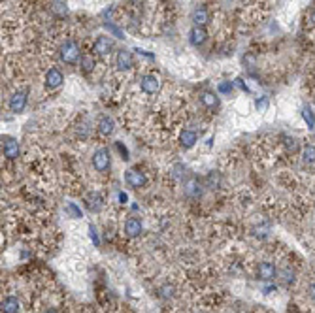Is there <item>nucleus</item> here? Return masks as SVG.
I'll list each match as a JSON object with an SVG mask.
<instances>
[{
	"instance_id": "nucleus-18",
	"label": "nucleus",
	"mask_w": 315,
	"mask_h": 313,
	"mask_svg": "<svg viewBox=\"0 0 315 313\" xmlns=\"http://www.w3.org/2000/svg\"><path fill=\"white\" fill-rule=\"evenodd\" d=\"M204 187H208V189H219L221 187V174L217 170H211L208 172V176L204 178Z\"/></svg>"
},
{
	"instance_id": "nucleus-14",
	"label": "nucleus",
	"mask_w": 315,
	"mask_h": 313,
	"mask_svg": "<svg viewBox=\"0 0 315 313\" xmlns=\"http://www.w3.org/2000/svg\"><path fill=\"white\" fill-rule=\"evenodd\" d=\"M192 23H194V27H206L208 23H210V13H208V10L206 8H196V10L192 11L191 15Z\"/></svg>"
},
{
	"instance_id": "nucleus-3",
	"label": "nucleus",
	"mask_w": 315,
	"mask_h": 313,
	"mask_svg": "<svg viewBox=\"0 0 315 313\" xmlns=\"http://www.w3.org/2000/svg\"><path fill=\"white\" fill-rule=\"evenodd\" d=\"M125 183L128 187H132V189H143L147 185V176L143 172L130 168V170L125 172Z\"/></svg>"
},
{
	"instance_id": "nucleus-12",
	"label": "nucleus",
	"mask_w": 315,
	"mask_h": 313,
	"mask_svg": "<svg viewBox=\"0 0 315 313\" xmlns=\"http://www.w3.org/2000/svg\"><path fill=\"white\" fill-rule=\"evenodd\" d=\"M183 190H185V196H187V198H198L202 194L200 180H198V178H189V180L185 181Z\"/></svg>"
},
{
	"instance_id": "nucleus-5",
	"label": "nucleus",
	"mask_w": 315,
	"mask_h": 313,
	"mask_svg": "<svg viewBox=\"0 0 315 313\" xmlns=\"http://www.w3.org/2000/svg\"><path fill=\"white\" fill-rule=\"evenodd\" d=\"M140 87L145 95H155L161 91V79L155 76V74H145L140 79Z\"/></svg>"
},
{
	"instance_id": "nucleus-9",
	"label": "nucleus",
	"mask_w": 315,
	"mask_h": 313,
	"mask_svg": "<svg viewBox=\"0 0 315 313\" xmlns=\"http://www.w3.org/2000/svg\"><path fill=\"white\" fill-rule=\"evenodd\" d=\"M63 81H64L63 72H61L59 68H49L48 74H46V87H48L49 91H55V89H59V87L63 85Z\"/></svg>"
},
{
	"instance_id": "nucleus-1",
	"label": "nucleus",
	"mask_w": 315,
	"mask_h": 313,
	"mask_svg": "<svg viewBox=\"0 0 315 313\" xmlns=\"http://www.w3.org/2000/svg\"><path fill=\"white\" fill-rule=\"evenodd\" d=\"M59 57L66 64H74L77 59H79V46H77V42H74V40L64 42L61 46V49H59Z\"/></svg>"
},
{
	"instance_id": "nucleus-2",
	"label": "nucleus",
	"mask_w": 315,
	"mask_h": 313,
	"mask_svg": "<svg viewBox=\"0 0 315 313\" xmlns=\"http://www.w3.org/2000/svg\"><path fill=\"white\" fill-rule=\"evenodd\" d=\"M93 166H95L96 172H102V174L110 170V166H112V153H110V149H106V147L96 149L93 153Z\"/></svg>"
},
{
	"instance_id": "nucleus-26",
	"label": "nucleus",
	"mask_w": 315,
	"mask_h": 313,
	"mask_svg": "<svg viewBox=\"0 0 315 313\" xmlns=\"http://www.w3.org/2000/svg\"><path fill=\"white\" fill-rule=\"evenodd\" d=\"M53 11H57L59 15H64V13H66V6H64L63 2L55 0V4H53Z\"/></svg>"
},
{
	"instance_id": "nucleus-19",
	"label": "nucleus",
	"mask_w": 315,
	"mask_h": 313,
	"mask_svg": "<svg viewBox=\"0 0 315 313\" xmlns=\"http://www.w3.org/2000/svg\"><path fill=\"white\" fill-rule=\"evenodd\" d=\"M102 206H104V198L98 192H91L87 196V208L91 209V211H100Z\"/></svg>"
},
{
	"instance_id": "nucleus-23",
	"label": "nucleus",
	"mask_w": 315,
	"mask_h": 313,
	"mask_svg": "<svg viewBox=\"0 0 315 313\" xmlns=\"http://www.w3.org/2000/svg\"><path fill=\"white\" fill-rule=\"evenodd\" d=\"M79 66L83 70V74H89V72H93V68L96 66V61L93 55H81V63H79Z\"/></svg>"
},
{
	"instance_id": "nucleus-7",
	"label": "nucleus",
	"mask_w": 315,
	"mask_h": 313,
	"mask_svg": "<svg viewBox=\"0 0 315 313\" xmlns=\"http://www.w3.org/2000/svg\"><path fill=\"white\" fill-rule=\"evenodd\" d=\"M27 100H29V93H27V91L13 93L10 98V110L13 114H21V112L27 108Z\"/></svg>"
},
{
	"instance_id": "nucleus-22",
	"label": "nucleus",
	"mask_w": 315,
	"mask_h": 313,
	"mask_svg": "<svg viewBox=\"0 0 315 313\" xmlns=\"http://www.w3.org/2000/svg\"><path fill=\"white\" fill-rule=\"evenodd\" d=\"M302 162L306 166H315V145H306L302 151Z\"/></svg>"
},
{
	"instance_id": "nucleus-4",
	"label": "nucleus",
	"mask_w": 315,
	"mask_h": 313,
	"mask_svg": "<svg viewBox=\"0 0 315 313\" xmlns=\"http://www.w3.org/2000/svg\"><path fill=\"white\" fill-rule=\"evenodd\" d=\"M2 153L6 159L15 161L19 157V142L11 136H2Z\"/></svg>"
},
{
	"instance_id": "nucleus-32",
	"label": "nucleus",
	"mask_w": 315,
	"mask_h": 313,
	"mask_svg": "<svg viewBox=\"0 0 315 313\" xmlns=\"http://www.w3.org/2000/svg\"><path fill=\"white\" fill-rule=\"evenodd\" d=\"M44 313H59L57 310H55V308H49V310H46V312Z\"/></svg>"
},
{
	"instance_id": "nucleus-25",
	"label": "nucleus",
	"mask_w": 315,
	"mask_h": 313,
	"mask_svg": "<svg viewBox=\"0 0 315 313\" xmlns=\"http://www.w3.org/2000/svg\"><path fill=\"white\" fill-rule=\"evenodd\" d=\"M161 296H163V298H172L174 296L172 285H163V287H161Z\"/></svg>"
},
{
	"instance_id": "nucleus-10",
	"label": "nucleus",
	"mask_w": 315,
	"mask_h": 313,
	"mask_svg": "<svg viewBox=\"0 0 315 313\" xmlns=\"http://www.w3.org/2000/svg\"><path fill=\"white\" fill-rule=\"evenodd\" d=\"M257 274H258V279H260V281H274V279L277 277V270L272 262L264 260V262H260V264H258Z\"/></svg>"
},
{
	"instance_id": "nucleus-11",
	"label": "nucleus",
	"mask_w": 315,
	"mask_h": 313,
	"mask_svg": "<svg viewBox=\"0 0 315 313\" xmlns=\"http://www.w3.org/2000/svg\"><path fill=\"white\" fill-rule=\"evenodd\" d=\"M143 232V225L138 217H128L125 221V234L128 238H138Z\"/></svg>"
},
{
	"instance_id": "nucleus-27",
	"label": "nucleus",
	"mask_w": 315,
	"mask_h": 313,
	"mask_svg": "<svg viewBox=\"0 0 315 313\" xmlns=\"http://www.w3.org/2000/svg\"><path fill=\"white\" fill-rule=\"evenodd\" d=\"M285 145H287V149L296 151V140L295 138H285Z\"/></svg>"
},
{
	"instance_id": "nucleus-15",
	"label": "nucleus",
	"mask_w": 315,
	"mask_h": 313,
	"mask_svg": "<svg viewBox=\"0 0 315 313\" xmlns=\"http://www.w3.org/2000/svg\"><path fill=\"white\" fill-rule=\"evenodd\" d=\"M98 132L102 136H112L115 132V121L110 115H104L100 121H98Z\"/></svg>"
},
{
	"instance_id": "nucleus-29",
	"label": "nucleus",
	"mask_w": 315,
	"mask_h": 313,
	"mask_svg": "<svg viewBox=\"0 0 315 313\" xmlns=\"http://www.w3.org/2000/svg\"><path fill=\"white\" fill-rule=\"evenodd\" d=\"M230 89H232V85H230V83H221V85H219L221 93H229Z\"/></svg>"
},
{
	"instance_id": "nucleus-34",
	"label": "nucleus",
	"mask_w": 315,
	"mask_h": 313,
	"mask_svg": "<svg viewBox=\"0 0 315 313\" xmlns=\"http://www.w3.org/2000/svg\"><path fill=\"white\" fill-rule=\"evenodd\" d=\"M244 2H246V0H244Z\"/></svg>"
},
{
	"instance_id": "nucleus-30",
	"label": "nucleus",
	"mask_w": 315,
	"mask_h": 313,
	"mask_svg": "<svg viewBox=\"0 0 315 313\" xmlns=\"http://www.w3.org/2000/svg\"><path fill=\"white\" fill-rule=\"evenodd\" d=\"M310 296H312V300L315 302V281L310 285Z\"/></svg>"
},
{
	"instance_id": "nucleus-8",
	"label": "nucleus",
	"mask_w": 315,
	"mask_h": 313,
	"mask_svg": "<svg viewBox=\"0 0 315 313\" xmlns=\"http://www.w3.org/2000/svg\"><path fill=\"white\" fill-rule=\"evenodd\" d=\"M93 51L100 57H106L114 51V40L108 38V36H98L95 40V46H93Z\"/></svg>"
},
{
	"instance_id": "nucleus-24",
	"label": "nucleus",
	"mask_w": 315,
	"mask_h": 313,
	"mask_svg": "<svg viewBox=\"0 0 315 313\" xmlns=\"http://www.w3.org/2000/svg\"><path fill=\"white\" fill-rule=\"evenodd\" d=\"M172 176L176 178V180H183V178L187 176V166H185V164H174Z\"/></svg>"
},
{
	"instance_id": "nucleus-21",
	"label": "nucleus",
	"mask_w": 315,
	"mask_h": 313,
	"mask_svg": "<svg viewBox=\"0 0 315 313\" xmlns=\"http://www.w3.org/2000/svg\"><path fill=\"white\" fill-rule=\"evenodd\" d=\"M295 275H296L295 270H293V268H289V266H287V268H283L281 272H277V277H279V279H281V283L287 285V287L295 283V279H296Z\"/></svg>"
},
{
	"instance_id": "nucleus-20",
	"label": "nucleus",
	"mask_w": 315,
	"mask_h": 313,
	"mask_svg": "<svg viewBox=\"0 0 315 313\" xmlns=\"http://www.w3.org/2000/svg\"><path fill=\"white\" fill-rule=\"evenodd\" d=\"M180 143H182V147H185V149H191L192 145L196 143V132L194 130H183L182 136H180Z\"/></svg>"
},
{
	"instance_id": "nucleus-16",
	"label": "nucleus",
	"mask_w": 315,
	"mask_h": 313,
	"mask_svg": "<svg viewBox=\"0 0 315 313\" xmlns=\"http://www.w3.org/2000/svg\"><path fill=\"white\" fill-rule=\"evenodd\" d=\"M200 102L204 108H208V110H215L217 106H219V96L215 95V93H211V91H204L200 95Z\"/></svg>"
},
{
	"instance_id": "nucleus-17",
	"label": "nucleus",
	"mask_w": 315,
	"mask_h": 313,
	"mask_svg": "<svg viewBox=\"0 0 315 313\" xmlns=\"http://www.w3.org/2000/svg\"><path fill=\"white\" fill-rule=\"evenodd\" d=\"M21 304L15 296H8L2 300V313H19Z\"/></svg>"
},
{
	"instance_id": "nucleus-31",
	"label": "nucleus",
	"mask_w": 315,
	"mask_h": 313,
	"mask_svg": "<svg viewBox=\"0 0 315 313\" xmlns=\"http://www.w3.org/2000/svg\"><path fill=\"white\" fill-rule=\"evenodd\" d=\"M266 106H268V100H262V102H260V100H257V108H258V110H264Z\"/></svg>"
},
{
	"instance_id": "nucleus-13",
	"label": "nucleus",
	"mask_w": 315,
	"mask_h": 313,
	"mask_svg": "<svg viewBox=\"0 0 315 313\" xmlns=\"http://www.w3.org/2000/svg\"><path fill=\"white\" fill-rule=\"evenodd\" d=\"M206 40H208V32L204 27H192L191 32H189V42H191L192 46H202V44H206Z\"/></svg>"
},
{
	"instance_id": "nucleus-28",
	"label": "nucleus",
	"mask_w": 315,
	"mask_h": 313,
	"mask_svg": "<svg viewBox=\"0 0 315 313\" xmlns=\"http://www.w3.org/2000/svg\"><path fill=\"white\" fill-rule=\"evenodd\" d=\"M304 119H308V123H310V126H314V115L310 114V110H308V108L304 110Z\"/></svg>"
},
{
	"instance_id": "nucleus-33",
	"label": "nucleus",
	"mask_w": 315,
	"mask_h": 313,
	"mask_svg": "<svg viewBox=\"0 0 315 313\" xmlns=\"http://www.w3.org/2000/svg\"><path fill=\"white\" fill-rule=\"evenodd\" d=\"M314 23H315V13H314Z\"/></svg>"
},
{
	"instance_id": "nucleus-6",
	"label": "nucleus",
	"mask_w": 315,
	"mask_h": 313,
	"mask_svg": "<svg viewBox=\"0 0 315 313\" xmlns=\"http://www.w3.org/2000/svg\"><path fill=\"white\" fill-rule=\"evenodd\" d=\"M115 66L117 70H121V72H126V70H130L134 66V57L130 51H126V49H119L117 51V55H115Z\"/></svg>"
}]
</instances>
